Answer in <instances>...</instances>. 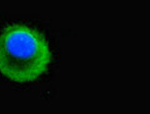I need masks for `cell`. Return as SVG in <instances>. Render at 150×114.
Returning a JSON list of instances; mask_svg holds the SVG:
<instances>
[{
	"mask_svg": "<svg viewBox=\"0 0 150 114\" xmlns=\"http://www.w3.org/2000/svg\"><path fill=\"white\" fill-rule=\"evenodd\" d=\"M52 52L45 36L25 24L12 23L0 32V74L17 84L36 81L48 70Z\"/></svg>",
	"mask_w": 150,
	"mask_h": 114,
	"instance_id": "obj_1",
	"label": "cell"
}]
</instances>
